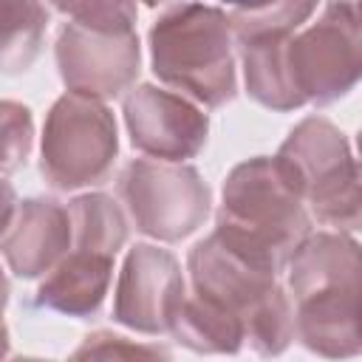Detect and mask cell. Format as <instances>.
<instances>
[{"mask_svg": "<svg viewBox=\"0 0 362 362\" xmlns=\"http://www.w3.org/2000/svg\"><path fill=\"white\" fill-rule=\"evenodd\" d=\"M297 303L294 334L320 356H356L359 334V246L348 235L320 232L288 257Z\"/></svg>", "mask_w": 362, "mask_h": 362, "instance_id": "6da1fadb", "label": "cell"}, {"mask_svg": "<svg viewBox=\"0 0 362 362\" xmlns=\"http://www.w3.org/2000/svg\"><path fill=\"white\" fill-rule=\"evenodd\" d=\"M215 232L249 257L283 272L294 249L308 238L311 221L274 158L257 156L226 175Z\"/></svg>", "mask_w": 362, "mask_h": 362, "instance_id": "7a4b0ae2", "label": "cell"}, {"mask_svg": "<svg viewBox=\"0 0 362 362\" xmlns=\"http://www.w3.org/2000/svg\"><path fill=\"white\" fill-rule=\"evenodd\" d=\"M153 74L206 107H223L238 93L232 31L221 8L178 3L150 28Z\"/></svg>", "mask_w": 362, "mask_h": 362, "instance_id": "3957f363", "label": "cell"}, {"mask_svg": "<svg viewBox=\"0 0 362 362\" xmlns=\"http://www.w3.org/2000/svg\"><path fill=\"white\" fill-rule=\"evenodd\" d=\"M274 164L320 223L359 229V170L337 124L322 116L303 119L280 144Z\"/></svg>", "mask_w": 362, "mask_h": 362, "instance_id": "277c9868", "label": "cell"}, {"mask_svg": "<svg viewBox=\"0 0 362 362\" xmlns=\"http://www.w3.org/2000/svg\"><path fill=\"white\" fill-rule=\"evenodd\" d=\"M116 153V119L99 99L71 90L54 102L40 147V173L54 189L71 192L105 184Z\"/></svg>", "mask_w": 362, "mask_h": 362, "instance_id": "5b68a950", "label": "cell"}, {"mask_svg": "<svg viewBox=\"0 0 362 362\" xmlns=\"http://www.w3.org/2000/svg\"><path fill=\"white\" fill-rule=\"evenodd\" d=\"M119 195L139 232L175 243L189 238L209 215V187L181 161H130L119 175Z\"/></svg>", "mask_w": 362, "mask_h": 362, "instance_id": "8992f818", "label": "cell"}, {"mask_svg": "<svg viewBox=\"0 0 362 362\" xmlns=\"http://www.w3.org/2000/svg\"><path fill=\"white\" fill-rule=\"evenodd\" d=\"M359 42V8L354 0H331L317 23L288 40V68L303 102L331 105L356 85Z\"/></svg>", "mask_w": 362, "mask_h": 362, "instance_id": "52a82bcc", "label": "cell"}, {"mask_svg": "<svg viewBox=\"0 0 362 362\" xmlns=\"http://www.w3.org/2000/svg\"><path fill=\"white\" fill-rule=\"evenodd\" d=\"M139 37L136 31H93L68 23L57 37V68L68 90L110 99L133 85L139 76Z\"/></svg>", "mask_w": 362, "mask_h": 362, "instance_id": "ba28073f", "label": "cell"}, {"mask_svg": "<svg viewBox=\"0 0 362 362\" xmlns=\"http://www.w3.org/2000/svg\"><path fill=\"white\" fill-rule=\"evenodd\" d=\"M187 288L178 260L167 249L139 243L122 263L113 297V320L139 334H164Z\"/></svg>", "mask_w": 362, "mask_h": 362, "instance_id": "9c48e42d", "label": "cell"}, {"mask_svg": "<svg viewBox=\"0 0 362 362\" xmlns=\"http://www.w3.org/2000/svg\"><path fill=\"white\" fill-rule=\"evenodd\" d=\"M124 124L130 144L161 161H184L201 153L209 119L192 102L156 85H139L124 99Z\"/></svg>", "mask_w": 362, "mask_h": 362, "instance_id": "30bf717a", "label": "cell"}, {"mask_svg": "<svg viewBox=\"0 0 362 362\" xmlns=\"http://www.w3.org/2000/svg\"><path fill=\"white\" fill-rule=\"evenodd\" d=\"M187 266L192 277V291L232 311L240 320V325L277 288L274 269L235 249L218 232L192 246Z\"/></svg>", "mask_w": 362, "mask_h": 362, "instance_id": "8fae6325", "label": "cell"}, {"mask_svg": "<svg viewBox=\"0 0 362 362\" xmlns=\"http://www.w3.org/2000/svg\"><path fill=\"white\" fill-rule=\"evenodd\" d=\"M68 246H71L68 209L51 198H28L14 209L0 252L17 277L34 280L51 272L68 255Z\"/></svg>", "mask_w": 362, "mask_h": 362, "instance_id": "7c38bea8", "label": "cell"}, {"mask_svg": "<svg viewBox=\"0 0 362 362\" xmlns=\"http://www.w3.org/2000/svg\"><path fill=\"white\" fill-rule=\"evenodd\" d=\"M110 277L113 255L74 246L37 288V303L68 317H93L107 294Z\"/></svg>", "mask_w": 362, "mask_h": 362, "instance_id": "4fadbf2b", "label": "cell"}, {"mask_svg": "<svg viewBox=\"0 0 362 362\" xmlns=\"http://www.w3.org/2000/svg\"><path fill=\"white\" fill-rule=\"evenodd\" d=\"M288 40H291V34L252 37V40L238 42L249 96L272 110H294V107L305 105L291 79Z\"/></svg>", "mask_w": 362, "mask_h": 362, "instance_id": "5bb4252c", "label": "cell"}, {"mask_svg": "<svg viewBox=\"0 0 362 362\" xmlns=\"http://www.w3.org/2000/svg\"><path fill=\"white\" fill-rule=\"evenodd\" d=\"M167 331L181 345L201 354H238L243 345L240 320L232 311L198 297L195 291L181 297Z\"/></svg>", "mask_w": 362, "mask_h": 362, "instance_id": "9a60e30c", "label": "cell"}, {"mask_svg": "<svg viewBox=\"0 0 362 362\" xmlns=\"http://www.w3.org/2000/svg\"><path fill=\"white\" fill-rule=\"evenodd\" d=\"M48 14L40 0H0V71H25L42 45Z\"/></svg>", "mask_w": 362, "mask_h": 362, "instance_id": "2e32d148", "label": "cell"}, {"mask_svg": "<svg viewBox=\"0 0 362 362\" xmlns=\"http://www.w3.org/2000/svg\"><path fill=\"white\" fill-rule=\"evenodd\" d=\"M71 215V243L76 249H93L113 255L124 246L127 240V221L122 209L116 206L113 198L93 192V195H79L68 206Z\"/></svg>", "mask_w": 362, "mask_h": 362, "instance_id": "e0dca14e", "label": "cell"}, {"mask_svg": "<svg viewBox=\"0 0 362 362\" xmlns=\"http://www.w3.org/2000/svg\"><path fill=\"white\" fill-rule=\"evenodd\" d=\"M320 0H255L249 6L235 8L229 20L232 37L252 40V37H280L297 31L317 8Z\"/></svg>", "mask_w": 362, "mask_h": 362, "instance_id": "ac0fdd59", "label": "cell"}, {"mask_svg": "<svg viewBox=\"0 0 362 362\" xmlns=\"http://www.w3.org/2000/svg\"><path fill=\"white\" fill-rule=\"evenodd\" d=\"M243 339L263 356H277L288 348L294 339V308L280 286L246 317Z\"/></svg>", "mask_w": 362, "mask_h": 362, "instance_id": "d6986e66", "label": "cell"}, {"mask_svg": "<svg viewBox=\"0 0 362 362\" xmlns=\"http://www.w3.org/2000/svg\"><path fill=\"white\" fill-rule=\"evenodd\" d=\"M71 23L93 31H133L136 0H48Z\"/></svg>", "mask_w": 362, "mask_h": 362, "instance_id": "ffe728a7", "label": "cell"}, {"mask_svg": "<svg viewBox=\"0 0 362 362\" xmlns=\"http://www.w3.org/2000/svg\"><path fill=\"white\" fill-rule=\"evenodd\" d=\"M34 141L31 110L20 102L0 99V173H14L25 164Z\"/></svg>", "mask_w": 362, "mask_h": 362, "instance_id": "44dd1931", "label": "cell"}, {"mask_svg": "<svg viewBox=\"0 0 362 362\" xmlns=\"http://www.w3.org/2000/svg\"><path fill=\"white\" fill-rule=\"evenodd\" d=\"M76 359H133V356H164L167 359V351L161 348H147V345H133L130 339L124 337H116V334H107V331H99L93 337H88L76 351H74Z\"/></svg>", "mask_w": 362, "mask_h": 362, "instance_id": "7402d4cb", "label": "cell"}, {"mask_svg": "<svg viewBox=\"0 0 362 362\" xmlns=\"http://www.w3.org/2000/svg\"><path fill=\"white\" fill-rule=\"evenodd\" d=\"M14 209H17V195H14V187H11L8 181H0V238H3V235H6V229L11 226Z\"/></svg>", "mask_w": 362, "mask_h": 362, "instance_id": "603a6c76", "label": "cell"}, {"mask_svg": "<svg viewBox=\"0 0 362 362\" xmlns=\"http://www.w3.org/2000/svg\"><path fill=\"white\" fill-rule=\"evenodd\" d=\"M8 354V328L3 322V311H0V359Z\"/></svg>", "mask_w": 362, "mask_h": 362, "instance_id": "cb8c5ba5", "label": "cell"}, {"mask_svg": "<svg viewBox=\"0 0 362 362\" xmlns=\"http://www.w3.org/2000/svg\"><path fill=\"white\" fill-rule=\"evenodd\" d=\"M6 300H8V280H6V274H3V269H0V311H3Z\"/></svg>", "mask_w": 362, "mask_h": 362, "instance_id": "d4e9b609", "label": "cell"}, {"mask_svg": "<svg viewBox=\"0 0 362 362\" xmlns=\"http://www.w3.org/2000/svg\"><path fill=\"white\" fill-rule=\"evenodd\" d=\"M223 3H229V6L240 8V6H249V3H255V0H223Z\"/></svg>", "mask_w": 362, "mask_h": 362, "instance_id": "484cf974", "label": "cell"}, {"mask_svg": "<svg viewBox=\"0 0 362 362\" xmlns=\"http://www.w3.org/2000/svg\"><path fill=\"white\" fill-rule=\"evenodd\" d=\"M141 3H144V6H150V8H156V6H158V3H164V0H141Z\"/></svg>", "mask_w": 362, "mask_h": 362, "instance_id": "4316f807", "label": "cell"}]
</instances>
